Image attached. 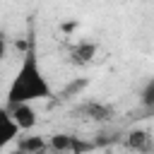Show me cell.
<instances>
[{
	"mask_svg": "<svg viewBox=\"0 0 154 154\" xmlns=\"http://www.w3.org/2000/svg\"><path fill=\"white\" fill-rule=\"evenodd\" d=\"M53 96V87L38 63V55L34 51V46L26 48V53L22 55V63L7 87V96H5V106H19V103H34V101H46Z\"/></svg>",
	"mask_w": 154,
	"mask_h": 154,
	"instance_id": "obj_1",
	"label": "cell"
},
{
	"mask_svg": "<svg viewBox=\"0 0 154 154\" xmlns=\"http://www.w3.org/2000/svg\"><path fill=\"white\" fill-rule=\"evenodd\" d=\"M5 111L17 120V125L22 128V132L26 130H34L36 125V111H34V103H19V106H5Z\"/></svg>",
	"mask_w": 154,
	"mask_h": 154,
	"instance_id": "obj_2",
	"label": "cell"
},
{
	"mask_svg": "<svg viewBox=\"0 0 154 154\" xmlns=\"http://www.w3.org/2000/svg\"><path fill=\"white\" fill-rule=\"evenodd\" d=\"M48 149H51V144H48L43 137H38V135H26V137H19V140H17V152L43 154V152H48Z\"/></svg>",
	"mask_w": 154,
	"mask_h": 154,
	"instance_id": "obj_3",
	"label": "cell"
},
{
	"mask_svg": "<svg viewBox=\"0 0 154 154\" xmlns=\"http://www.w3.org/2000/svg\"><path fill=\"white\" fill-rule=\"evenodd\" d=\"M94 55H96V43H91V41H82L70 51V58L75 65H87L94 60Z\"/></svg>",
	"mask_w": 154,
	"mask_h": 154,
	"instance_id": "obj_4",
	"label": "cell"
},
{
	"mask_svg": "<svg viewBox=\"0 0 154 154\" xmlns=\"http://www.w3.org/2000/svg\"><path fill=\"white\" fill-rule=\"evenodd\" d=\"M2 125H5V130H2V147H7L10 142H14V140H19V132H22V128L17 125V120L2 108Z\"/></svg>",
	"mask_w": 154,
	"mask_h": 154,
	"instance_id": "obj_5",
	"label": "cell"
},
{
	"mask_svg": "<svg viewBox=\"0 0 154 154\" xmlns=\"http://www.w3.org/2000/svg\"><path fill=\"white\" fill-rule=\"evenodd\" d=\"M79 113H87V118L91 120H106L111 116V108L103 106V103H96V101H89L84 106H79Z\"/></svg>",
	"mask_w": 154,
	"mask_h": 154,
	"instance_id": "obj_6",
	"label": "cell"
},
{
	"mask_svg": "<svg viewBox=\"0 0 154 154\" xmlns=\"http://www.w3.org/2000/svg\"><path fill=\"white\" fill-rule=\"evenodd\" d=\"M149 132H144V130H132L130 135H128V147L130 149H137V152H147L149 149Z\"/></svg>",
	"mask_w": 154,
	"mask_h": 154,
	"instance_id": "obj_7",
	"label": "cell"
},
{
	"mask_svg": "<svg viewBox=\"0 0 154 154\" xmlns=\"http://www.w3.org/2000/svg\"><path fill=\"white\" fill-rule=\"evenodd\" d=\"M140 103H142L144 108L154 111V77L142 87V91H140Z\"/></svg>",
	"mask_w": 154,
	"mask_h": 154,
	"instance_id": "obj_8",
	"label": "cell"
},
{
	"mask_svg": "<svg viewBox=\"0 0 154 154\" xmlns=\"http://www.w3.org/2000/svg\"><path fill=\"white\" fill-rule=\"evenodd\" d=\"M14 154H26V152H14ZM43 154H48V152H43Z\"/></svg>",
	"mask_w": 154,
	"mask_h": 154,
	"instance_id": "obj_9",
	"label": "cell"
}]
</instances>
